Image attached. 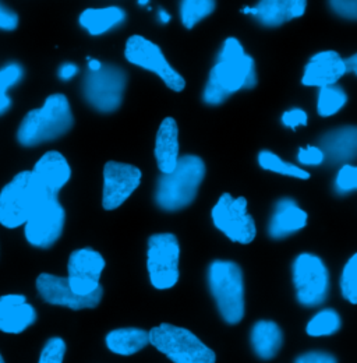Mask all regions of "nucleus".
I'll return each instance as SVG.
<instances>
[{
	"label": "nucleus",
	"instance_id": "nucleus-1",
	"mask_svg": "<svg viewBox=\"0 0 357 363\" xmlns=\"http://www.w3.org/2000/svg\"><path fill=\"white\" fill-rule=\"evenodd\" d=\"M256 84L254 59L244 52L236 38H227L210 72L203 101L207 105H221L237 91L253 89Z\"/></svg>",
	"mask_w": 357,
	"mask_h": 363
},
{
	"label": "nucleus",
	"instance_id": "nucleus-2",
	"mask_svg": "<svg viewBox=\"0 0 357 363\" xmlns=\"http://www.w3.org/2000/svg\"><path fill=\"white\" fill-rule=\"evenodd\" d=\"M74 119L70 104L63 94H53L44 105L30 111L17 132V140L24 147H34L45 141L64 136L73 128Z\"/></svg>",
	"mask_w": 357,
	"mask_h": 363
},
{
	"label": "nucleus",
	"instance_id": "nucleus-3",
	"mask_svg": "<svg viewBox=\"0 0 357 363\" xmlns=\"http://www.w3.org/2000/svg\"><path fill=\"white\" fill-rule=\"evenodd\" d=\"M205 177V164L197 155H181L171 174H162L157 182L155 203L164 211H178L190 206Z\"/></svg>",
	"mask_w": 357,
	"mask_h": 363
},
{
	"label": "nucleus",
	"instance_id": "nucleus-4",
	"mask_svg": "<svg viewBox=\"0 0 357 363\" xmlns=\"http://www.w3.org/2000/svg\"><path fill=\"white\" fill-rule=\"evenodd\" d=\"M208 286L217 308L227 324H239L244 318V279L234 262L215 260L208 267Z\"/></svg>",
	"mask_w": 357,
	"mask_h": 363
},
{
	"label": "nucleus",
	"instance_id": "nucleus-5",
	"mask_svg": "<svg viewBox=\"0 0 357 363\" xmlns=\"http://www.w3.org/2000/svg\"><path fill=\"white\" fill-rule=\"evenodd\" d=\"M149 344L174 363H215V352L188 328L162 323L148 331Z\"/></svg>",
	"mask_w": 357,
	"mask_h": 363
},
{
	"label": "nucleus",
	"instance_id": "nucleus-6",
	"mask_svg": "<svg viewBox=\"0 0 357 363\" xmlns=\"http://www.w3.org/2000/svg\"><path fill=\"white\" fill-rule=\"evenodd\" d=\"M42 197L33 172H20L0 191V224L10 229L26 224Z\"/></svg>",
	"mask_w": 357,
	"mask_h": 363
},
{
	"label": "nucleus",
	"instance_id": "nucleus-7",
	"mask_svg": "<svg viewBox=\"0 0 357 363\" xmlns=\"http://www.w3.org/2000/svg\"><path fill=\"white\" fill-rule=\"evenodd\" d=\"M296 299L305 308L322 305L329 294V272L321 257L312 253L299 255L292 266Z\"/></svg>",
	"mask_w": 357,
	"mask_h": 363
},
{
	"label": "nucleus",
	"instance_id": "nucleus-8",
	"mask_svg": "<svg viewBox=\"0 0 357 363\" xmlns=\"http://www.w3.org/2000/svg\"><path fill=\"white\" fill-rule=\"evenodd\" d=\"M178 260L180 246L174 233H155L148 239L147 270L154 288L165 291L178 284Z\"/></svg>",
	"mask_w": 357,
	"mask_h": 363
},
{
	"label": "nucleus",
	"instance_id": "nucleus-9",
	"mask_svg": "<svg viewBox=\"0 0 357 363\" xmlns=\"http://www.w3.org/2000/svg\"><path fill=\"white\" fill-rule=\"evenodd\" d=\"M211 217L215 228L234 243L249 245L256 239L257 227L247 211L244 197H232L229 193H223L214 206Z\"/></svg>",
	"mask_w": 357,
	"mask_h": 363
},
{
	"label": "nucleus",
	"instance_id": "nucleus-10",
	"mask_svg": "<svg viewBox=\"0 0 357 363\" xmlns=\"http://www.w3.org/2000/svg\"><path fill=\"white\" fill-rule=\"evenodd\" d=\"M128 76L118 66H103L98 72H89L84 80V96L91 106L99 112L116 111L126 89Z\"/></svg>",
	"mask_w": 357,
	"mask_h": 363
},
{
	"label": "nucleus",
	"instance_id": "nucleus-11",
	"mask_svg": "<svg viewBox=\"0 0 357 363\" xmlns=\"http://www.w3.org/2000/svg\"><path fill=\"white\" fill-rule=\"evenodd\" d=\"M125 56L132 65L155 73L168 89L176 92L186 89L184 77L174 69L161 48L155 43L141 35H133L126 43Z\"/></svg>",
	"mask_w": 357,
	"mask_h": 363
},
{
	"label": "nucleus",
	"instance_id": "nucleus-12",
	"mask_svg": "<svg viewBox=\"0 0 357 363\" xmlns=\"http://www.w3.org/2000/svg\"><path fill=\"white\" fill-rule=\"evenodd\" d=\"M64 220L66 213L57 197L45 196L26 223V239L35 247L47 249L60 238Z\"/></svg>",
	"mask_w": 357,
	"mask_h": 363
},
{
	"label": "nucleus",
	"instance_id": "nucleus-13",
	"mask_svg": "<svg viewBox=\"0 0 357 363\" xmlns=\"http://www.w3.org/2000/svg\"><path fill=\"white\" fill-rule=\"evenodd\" d=\"M141 171L123 162L109 161L103 168L102 207L106 211L119 208L141 183Z\"/></svg>",
	"mask_w": 357,
	"mask_h": 363
},
{
	"label": "nucleus",
	"instance_id": "nucleus-14",
	"mask_svg": "<svg viewBox=\"0 0 357 363\" xmlns=\"http://www.w3.org/2000/svg\"><path fill=\"white\" fill-rule=\"evenodd\" d=\"M105 269V260L101 253L92 249L74 250L67 263V282L72 291L79 296H89L101 288V274Z\"/></svg>",
	"mask_w": 357,
	"mask_h": 363
},
{
	"label": "nucleus",
	"instance_id": "nucleus-15",
	"mask_svg": "<svg viewBox=\"0 0 357 363\" xmlns=\"http://www.w3.org/2000/svg\"><path fill=\"white\" fill-rule=\"evenodd\" d=\"M37 289L45 302L55 306H66L72 311L94 309L101 303L103 296L102 286L89 296H79L72 291L67 278L56 277L47 272L41 274L37 278Z\"/></svg>",
	"mask_w": 357,
	"mask_h": 363
},
{
	"label": "nucleus",
	"instance_id": "nucleus-16",
	"mask_svg": "<svg viewBox=\"0 0 357 363\" xmlns=\"http://www.w3.org/2000/svg\"><path fill=\"white\" fill-rule=\"evenodd\" d=\"M345 59L335 50L318 52L306 65L302 83L306 87H327L336 84L346 74Z\"/></svg>",
	"mask_w": 357,
	"mask_h": 363
},
{
	"label": "nucleus",
	"instance_id": "nucleus-17",
	"mask_svg": "<svg viewBox=\"0 0 357 363\" xmlns=\"http://www.w3.org/2000/svg\"><path fill=\"white\" fill-rule=\"evenodd\" d=\"M33 175L45 196L57 197L62 187L70 181L72 169L60 152L49 151L35 164Z\"/></svg>",
	"mask_w": 357,
	"mask_h": 363
},
{
	"label": "nucleus",
	"instance_id": "nucleus-18",
	"mask_svg": "<svg viewBox=\"0 0 357 363\" xmlns=\"http://www.w3.org/2000/svg\"><path fill=\"white\" fill-rule=\"evenodd\" d=\"M305 0H263L254 7H244L242 11L251 14L264 27H279L305 14Z\"/></svg>",
	"mask_w": 357,
	"mask_h": 363
},
{
	"label": "nucleus",
	"instance_id": "nucleus-19",
	"mask_svg": "<svg viewBox=\"0 0 357 363\" xmlns=\"http://www.w3.org/2000/svg\"><path fill=\"white\" fill-rule=\"evenodd\" d=\"M37 312L24 295L0 296V331L7 334H20L33 325Z\"/></svg>",
	"mask_w": 357,
	"mask_h": 363
},
{
	"label": "nucleus",
	"instance_id": "nucleus-20",
	"mask_svg": "<svg viewBox=\"0 0 357 363\" xmlns=\"http://www.w3.org/2000/svg\"><path fill=\"white\" fill-rule=\"evenodd\" d=\"M307 213L298 206L293 199L276 201L273 214L268 224V235L272 239L288 238L307 225Z\"/></svg>",
	"mask_w": 357,
	"mask_h": 363
},
{
	"label": "nucleus",
	"instance_id": "nucleus-21",
	"mask_svg": "<svg viewBox=\"0 0 357 363\" xmlns=\"http://www.w3.org/2000/svg\"><path fill=\"white\" fill-rule=\"evenodd\" d=\"M319 148L331 164H348L356 160L357 126H344L328 132L321 138Z\"/></svg>",
	"mask_w": 357,
	"mask_h": 363
},
{
	"label": "nucleus",
	"instance_id": "nucleus-22",
	"mask_svg": "<svg viewBox=\"0 0 357 363\" xmlns=\"http://www.w3.org/2000/svg\"><path fill=\"white\" fill-rule=\"evenodd\" d=\"M155 160L161 174H171L176 165L178 158V129L174 118L162 121L155 137Z\"/></svg>",
	"mask_w": 357,
	"mask_h": 363
},
{
	"label": "nucleus",
	"instance_id": "nucleus-23",
	"mask_svg": "<svg viewBox=\"0 0 357 363\" xmlns=\"http://www.w3.org/2000/svg\"><path fill=\"white\" fill-rule=\"evenodd\" d=\"M250 341L257 358L271 361L279 354L283 345V333L275 321L260 320L251 328Z\"/></svg>",
	"mask_w": 357,
	"mask_h": 363
},
{
	"label": "nucleus",
	"instance_id": "nucleus-24",
	"mask_svg": "<svg viewBox=\"0 0 357 363\" xmlns=\"http://www.w3.org/2000/svg\"><path fill=\"white\" fill-rule=\"evenodd\" d=\"M106 347L118 355L129 357L140 352L149 344V334L142 328H118L106 335Z\"/></svg>",
	"mask_w": 357,
	"mask_h": 363
},
{
	"label": "nucleus",
	"instance_id": "nucleus-25",
	"mask_svg": "<svg viewBox=\"0 0 357 363\" xmlns=\"http://www.w3.org/2000/svg\"><path fill=\"white\" fill-rule=\"evenodd\" d=\"M126 18L123 9L112 6L103 9H86L80 14V26L84 27L91 35H101L122 24Z\"/></svg>",
	"mask_w": 357,
	"mask_h": 363
},
{
	"label": "nucleus",
	"instance_id": "nucleus-26",
	"mask_svg": "<svg viewBox=\"0 0 357 363\" xmlns=\"http://www.w3.org/2000/svg\"><path fill=\"white\" fill-rule=\"evenodd\" d=\"M348 102V95L345 90L336 84L327 86L318 91L317 112L322 118H329L338 113Z\"/></svg>",
	"mask_w": 357,
	"mask_h": 363
},
{
	"label": "nucleus",
	"instance_id": "nucleus-27",
	"mask_svg": "<svg viewBox=\"0 0 357 363\" xmlns=\"http://www.w3.org/2000/svg\"><path fill=\"white\" fill-rule=\"evenodd\" d=\"M259 164L263 169L273 172V174L283 175V177H290V178H296V179H302V181H306L310 178V174L307 171H305L303 168L283 161L280 157H278L276 154L267 151V150H264L259 154Z\"/></svg>",
	"mask_w": 357,
	"mask_h": 363
},
{
	"label": "nucleus",
	"instance_id": "nucleus-28",
	"mask_svg": "<svg viewBox=\"0 0 357 363\" xmlns=\"http://www.w3.org/2000/svg\"><path fill=\"white\" fill-rule=\"evenodd\" d=\"M342 327V318L334 309H322L314 315L306 325V333L310 337H329L338 333Z\"/></svg>",
	"mask_w": 357,
	"mask_h": 363
},
{
	"label": "nucleus",
	"instance_id": "nucleus-29",
	"mask_svg": "<svg viewBox=\"0 0 357 363\" xmlns=\"http://www.w3.org/2000/svg\"><path fill=\"white\" fill-rule=\"evenodd\" d=\"M215 10V1L212 0H184L180 3L181 24L191 30L201 20L208 17Z\"/></svg>",
	"mask_w": 357,
	"mask_h": 363
},
{
	"label": "nucleus",
	"instance_id": "nucleus-30",
	"mask_svg": "<svg viewBox=\"0 0 357 363\" xmlns=\"http://www.w3.org/2000/svg\"><path fill=\"white\" fill-rule=\"evenodd\" d=\"M23 67L17 63H10L0 69V115L11 106V99L7 96V90L17 84L23 79Z\"/></svg>",
	"mask_w": 357,
	"mask_h": 363
},
{
	"label": "nucleus",
	"instance_id": "nucleus-31",
	"mask_svg": "<svg viewBox=\"0 0 357 363\" xmlns=\"http://www.w3.org/2000/svg\"><path fill=\"white\" fill-rule=\"evenodd\" d=\"M342 296L352 305H357V253L344 266L341 274Z\"/></svg>",
	"mask_w": 357,
	"mask_h": 363
},
{
	"label": "nucleus",
	"instance_id": "nucleus-32",
	"mask_svg": "<svg viewBox=\"0 0 357 363\" xmlns=\"http://www.w3.org/2000/svg\"><path fill=\"white\" fill-rule=\"evenodd\" d=\"M335 190L338 194H349L357 190V165L345 164L335 179Z\"/></svg>",
	"mask_w": 357,
	"mask_h": 363
},
{
	"label": "nucleus",
	"instance_id": "nucleus-33",
	"mask_svg": "<svg viewBox=\"0 0 357 363\" xmlns=\"http://www.w3.org/2000/svg\"><path fill=\"white\" fill-rule=\"evenodd\" d=\"M64 354H66V342L59 337L50 338L45 344L38 363H63Z\"/></svg>",
	"mask_w": 357,
	"mask_h": 363
},
{
	"label": "nucleus",
	"instance_id": "nucleus-34",
	"mask_svg": "<svg viewBox=\"0 0 357 363\" xmlns=\"http://www.w3.org/2000/svg\"><path fill=\"white\" fill-rule=\"evenodd\" d=\"M298 161L302 165H310V167H317L321 165L325 161L324 152L321 151L319 147L315 145H307L306 148H299L298 154Z\"/></svg>",
	"mask_w": 357,
	"mask_h": 363
},
{
	"label": "nucleus",
	"instance_id": "nucleus-35",
	"mask_svg": "<svg viewBox=\"0 0 357 363\" xmlns=\"http://www.w3.org/2000/svg\"><path fill=\"white\" fill-rule=\"evenodd\" d=\"M282 125L292 130H296L299 126H306L307 125V113L300 108L289 109L282 115Z\"/></svg>",
	"mask_w": 357,
	"mask_h": 363
},
{
	"label": "nucleus",
	"instance_id": "nucleus-36",
	"mask_svg": "<svg viewBox=\"0 0 357 363\" xmlns=\"http://www.w3.org/2000/svg\"><path fill=\"white\" fill-rule=\"evenodd\" d=\"M329 6L339 17L357 20V0H335Z\"/></svg>",
	"mask_w": 357,
	"mask_h": 363
},
{
	"label": "nucleus",
	"instance_id": "nucleus-37",
	"mask_svg": "<svg viewBox=\"0 0 357 363\" xmlns=\"http://www.w3.org/2000/svg\"><path fill=\"white\" fill-rule=\"evenodd\" d=\"M295 363H338V359L324 351H309L296 358Z\"/></svg>",
	"mask_w": 357,
	"mask_h": 363
},
{
	"label": "nucleus",
	"instance_id": "nucleus-38",
	"mask_svg": "<svg viewBox=\"0 0 357 363\" xmlns=\"http://www.w3.org/2000/svg\"><path fill=\"white\" fill-rule=\"evenodd\" d=\"M18 26V16L11 9L0 3V30L13 31Z\"/></svg>",
	"mask_w": 357,
	"mask_h": 363
},
{
	"label": "nucleus",
	"instance_id": "nucleus-39",
	"mask_svg": "<svg viewBox=\"0 0 357 363\" xmlns=\"http://www.w3.org/2000/svg\"><path fill=\"white\" fill-rule=\"evenodd\" d=\"M79 73V67L73 63H66L59 69V76L62 80H70Z\"/></svg>",
	"mask_w": 357,
	"mask_h": 363
},
{
	"label": "nucleus",
	"instance_id": "nucleus-40",
	"mask_svg": "<svg viewBox=\"0 0 357 363\" xmlns=\"http://www.w3.org/2000/svg\"><path fill=\"white\" fill-rule=\"evenodd\" d=\"M345 66H346L348 73H353L357 76V53L345 59Z\"/></svg>",
	"mask_w": 357,
	"mask_h": 363
},
{
	"label": "nucleus",
	"instance_id": "nucleus-41",
	"mask_svg": "<svg viewBox=\"0 0 357 363\" xmlns=\"http://www.w3.org/2000/svg\"><path fill=\"white\" fill-rule=\"evenodd\" d=\"M89 72H98L101 67H102V65L98 62V60H95V59H89Z\"/></svg>",
	"mask_w": 357,
	"mask_h": 363
},
{
	"label": "nucleus",
	"instance_id": "nucleus-42",
	"mask_svg": "<svg viewBox=\"0 0 357 363\" xmlns=\"http://www.w3.org/2000/svg\"><path fill=\"white\" fill-rule=\"evenodd\" d=\"M159 18H161V21H162V23H169L171 16H169L165 10H159Z\"/></svg>",
	"mask_w": 357,
	"mask_h": 363
},
{
	"label": "nucleus",
	"instance_id": "nucleus-43",
	"mask_svg": "<svg viewBox=\"0 0 357 363\" xmlns=\"http://www.w3.org/2000/svg\"><path fill=\"white\" fill-rule=\"evenodd\" d=\"M138 4H141V6H145V4H148V1H147V0H140V1H138Z\"/></svg>",
	"mask_w": 357,
	"mask_h": 363
},
{
	"label": "nucleus",
	"instance_id": "nucleus-44",
	"mask_svg": "<svg viewBox=\"0 0 357 363\" xmlns=\"http://www.w3.org/2000/svg\"><path fill=\"white\" fill-rule=\"evenodd\" d=\"M0 363H4V359H3V357L0 355Z\"/></svg>",
	"mask_w": 357,
	"mask_h": 363
}]
</instances>
